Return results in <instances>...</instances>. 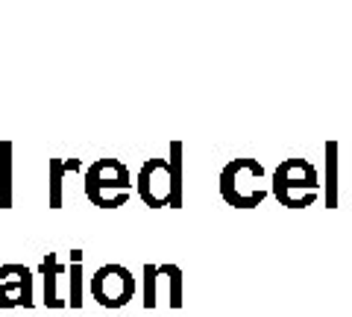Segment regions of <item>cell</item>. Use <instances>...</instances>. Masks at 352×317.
Returning a JSON list of instances; mask_svg holds the SVG:
<instances>
[{"label":"cell","mask_w":352,"mask_h":317,"mask_svg":"<svg viewBox=\"0 0 352 317\" xmlns=\"http://www.w3.org/2000/svg\"><path fill=\"white\" fill-rule=\"evenodd\" d=\"M135 191L147 209H170L173 197V177H170V162L168 159H147L138 171Z\"/></svg>","instance_id":"5b68a950"},{"label":"cell","mask_w":352,"mask_h":317,"mask_svg":"<svg viewBox=\"0 0 352 317\" xmlns=\"http://www.w3.org/2000/svg\"><path fill=\"white\" fill-rule=\"evenodd\" d=\"M182 153H185V147H182V141H173L170 144V156H168V162H170V177H173V197H170V209H182V203H185V182H182Z\"/></svg>","instance_id":"ba28073f"},{"label":"cell","mask_w":352,"mask_h":317,"mask_svg":"<svg viewBox=\"0 0 352 317\" xmlns=\"http://www.w3.org/2000/svg\"><path fill=\"white\" fill-rule=\"evenodd\" d=\"M65 273H68V267L62 265L56 253L44 256V261H41V279H44V305H47V309H62V305H68L65 300H59V291H56L59 276H65Z\"/></svg>","instance_id":"8992f818"},{"label":"cell","mask_w":352,"mask_h":317,"mask_svg":"<svg viewBox=\"0 0 352 317\" xmlns=\"http://www.w3.org/2000/svg\"><path fill=\"white\" fill-rule=\"evenodd\" d=\"M85 197L97 209H118L126 206V200L135 191L132 173L120 159H94L85 168Z\"/></svg>","instance_id":"6da1fadb"},{"label":"cell","mask_w":352,"mask_h":317,"mask_svg":"<svg viewBox=\"0 0 352 317\" xmlns=\"http://www.w3.org/2000/svg\"><path fill=\"white\" fill-rule=\"evenodd\" d=\"M338 141H326V209H338Z\"/></svg>","instance_id":"9c48e42d"},{"label":"cell","mask_w":352,"mask_h":317,"mask_svg":"<svg viewBox=\"0 0 352 317\" xmlns=\"http://www.w3.org/2000/svg\"><path fill=\"white\" fill-rule=\"evenodd\" d=\"M88 288H91V297L103 309H124L135 297V276H132L129 267L118 265V261H109V265L94 270Z\"/></svg>","instance_id":"277c9868"},{"label":"cell","mask_w":352,"mask_h":317,"mask_svg":"<svg viewBox=\"0 0 352 317\" xmlns=\"http://www.w3.org/2000/svg\"><path fill=\"white\" fill-rule=\"evenodd\" d=\"M21 285H24V300H21V309H32L36 305V297H32V270L27 267L24 279H21Z\"/></svg>","instance_id":"5bb4252c"},{"label":"cell","mask_w":352,"mask_h":317,"mask_svg":"<svg viewBox=\"0 0 352 317\" xmlns=\"http://www.w3.org/2000/svg\"><path fill=\"white\" fill-rule=\"evenodd\" d=\"M82 162L80 159H50L47 162V173H50V209H62L65 197H62V185L65 177L74 171H80Z\"/></svg>","instance_id":"52a82bcc"},{"label":"cell","mask_w":352,"mask_h":317,"mask_svg":"<svg viewBox=\"0 0 352 317\" xmlns=\"http://www.w3.org/2000/svg\"><path fill=\"white\" fill-rule=\"evenodd\" d=\"M159 276L168 279L170 309H182V267L179 265H159Z\"/></svg>","instance_id":"4fadbf2b"},{"label":"cell","mask_w":352,"mask_h":317,"mask_svg":"<svg viewBox=\"0 0 352 317\" xmlns=\"http://www.w3.org/2000/svg\"><path fill=\"white\" fill-rule=\"evenodd\" d=\"M0 197H3V182H0Z\"/></svg>","instance_id":"9a60e30c"},{"label":"cell","mask_w":352,"mask_h":317,"mask_svg":"<svg viewBox=\"0 0 352 317\" xmlns=\"http://www.w3.org/2000/svg\"><path fill=\"white\" fill-rule=\"evenodd\" d=\"M68 305L82 309V250H71L68 265Z\"/></svg>","instance_id":"30bf717a"},{"label":"cell","mask_w":352,"mask_h":317,"mask_svg":"<svg viewBox=\"0 0 352 317\" xmlns=\"http://www.w3.org/2000/svg\"><path fill=\"white\" fill-rule=\"evenodd\" d=\"M144 276H141V303L144 309H156L159 303V265H144Z\"/></svg>","instance_id":"7c38bea8"},{"label":"cell","mask_w":352,"mask_h":317,"mask_svg":"<svg viewBox=\"0 0 352 317\" xmlns=\"http://www.w3.org/2000/svg\"><path fill=\"white\" fill-rule=\"evenodd\" d=\"M270 194L285 209H305L320 197V177L308 159H285L270 177Z\"/></svg>","instance_id":"3957f363"},{"label":"cell","mask_w":352,"mask_h":317,"mask_svg":"<svg viewBox=\"0 0 352 317\" xmlns=\"http://www.w3.org/2000/svg\"><path fill=\"white\" fill-rule=\"evenodd\" d=\"M349 179H352V171H349ZM349 185H352V182H349Z\"/></svg>","instance_id":"2e32d148"},{"label":"cell","mask_w":352,"mask_h":317,"mask_svg":"<svg viewBox=\"0 0 352 317\" xmlns=\"http://www.w3.org/2000/svg\"><path fill=\"white\" fill-rule=\"evenodd\" d=\"M0 182H3L0 209H12V141L0 144Z\"/></svg>","instance_id":"8fae6325"},{"label":"cell","mask_w":352,"mask_h":317,"mask_svg":"<svg viewBox=\"0 0 352 317\" xmlns=\"http://www.w3.org/2000/svg\"><path fill=\"white\" fill-rule=\"evenodd\" d=\"M220 197L226 206L235 209H258L267 200V182H264V165L258 159H232L220 171Z\"/></svg>","instance_id":"7a4b0ae2"}]
</instances>
